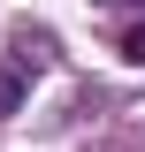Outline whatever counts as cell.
<instances>
[{
	"label": "cell",
	"instance_id": "7a4b0ae2",
	"mask_svg": "<svg viewBox=\"0 0 145 152\" xmlns=\"http://www.w3.org/2000/svg\"><path fill=\"white\" fill-rule=\"evenodd\" d=\"M99 8H145V0H99Z\"/></svg>",
	"mask_w": 145,
	"mask_h": 152
},
{
	"label": "cell",
	"instance_id": "6da1fadb",
	"mask_svg": "<svg viewBox=\"0 0 145 152\" xmlns=\"http://www.w3.org/2000/svg\"><path fill=\"white\" fill-rule=\"evenodd\" d=\"M122 53H130V61L145 69V23H130V31H122Z\"/></svg>",
	"mask_w": 145,
	"mask_h": 152
}]
</instances>
